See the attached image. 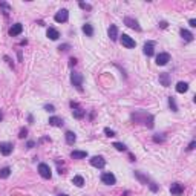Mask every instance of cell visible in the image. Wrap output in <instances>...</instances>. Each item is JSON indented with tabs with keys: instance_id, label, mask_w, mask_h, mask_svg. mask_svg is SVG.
Returning a JSON list of instances; mask_svg holds the SVG:
<instances>
[{
	"instance_id": "3957f363",
	"label": "cell",
	"mask_w": 196,
	"mask_h": 196,
	"mask_svg": "<svg viewBox=\"0 0 196 196\" xmlns=\"http://www.w3.org/2000/svg\"><path fill=\"white\" fill-rule=\"evenodd\" d=\"M71 107H72V113H74V117H75V118L80 120V118H83V117H84V113H86V112H84L77 103H74V101H72V103H71Z\"/></svg>"
},
{
	"instance_id": "e575fe53",
	"label": "cell",
	"mask_w": 196,
	"mask_h": 196,
	"mask_svg": "<svg viewBox=\"0 0 196 196\" xmlns=\"http://www.w3.org/2000/svg\"><path fill=\"white\" fill-rule=\"evenodd\" d=\"M66 48H69V46H67V45H63V46H60V49H62V51H66Z\"/></svg>"
},
{
	"instance_id": "7a4b0ae2",
	"label": "cell",
	"mask_w": 196,
	"mask_h": 196,
	"mask_svg": "<svg viewBox=\"0 0 196 196\" xmlns=\"http://www.w3.org/2000/svg\"><path fill=\"white\" fill-rule=\"evenodd\" d=\"M38 172H40V175H42L45 179H51V176H52L51 168H49L48 164H40L38 166Z\"/></svg>"
},
{
	"instance_id": "836d02e7",
	"label": "cell",
	"mask_w": 196,
	"mask_h": 196,
	"mask_svg": "<svg viewBox=\"0 0 196 196\" xmlns=\"http://www.w3.org/2000/svg\"><path fill=\"white\" fill-rule=\"evenodd\" d=\"M159 26H161V28H167V22H161Z\"/></svg>"
},
{
	"instance_id": "4316f807",
	"label": "cell",
	"mask_w": 196,
	"mask_h": 196,
	"mask_svg": "<svg viewBox=\"0 0 196 196\" xmlns=\"http://www.w3.org/2000/svg\"><path fill=\"white\" fill-rule=\"evenodd\" d=\"M104 133H106V137H115V132L110 130L109 127H106V129H104Z\"/></svg>"
},
{
	"instance_id": "4fadbf2b",
	"label": "cell",
	"mask_w": 196,
	"mask_h": 196,
	"mask_svg": "<svg viewBox=\"0 0 196 196\" xmlns=\"http://www.w3.org/2000/svg\"><path fill=\"white\" fill-rule=\"evenodd\" d=\"M107 34H109V37H110V40H117L118 38V28L115 25H110L109 26V31H107Z\"/></svg>"
},
{
	"instance_id": "f1b7e54d",
	"label": "cell",
	"mask_w": 196,
	"mask_h": 196,
	"mask_svg": "<svg viewBox=\"0 0 196 196\" xmlns=\"http://www.w3.org/2000/svg\"><path fill=\"white\" fill-rule=\"evenodd\" d=\"M153 141H155V143H159V141H164V137H158V135H155V137H153Z\"/></svg>"
},
{
	"instance_id": "d590c367",
	"label": "cell",
	"mask_w": 196,
	"mask_h": 196,
	"mask_svg": "<svg viewBox=\"0 0 196 196\" xmlns=\"http://www.w3.org/2000/svg\"><path fill=\"white\" fill-rule=\"evenodd\" d=\"M75 63H77V60H75V58H71V66H74Z\"/></svg>"
},
{
	"instance_id": "6da1fadb",
	"label": "cell",
	"mask_w": 196,
	"mask_h": 196,
	"mask_svg": "<svg viewBox=\"0 0 196 196\" xmlns=\"http://www.w3.org/2000/svg\"><path fill=\"white\" fill-rule=\"evenodd\" d=\"M71 81H72V84L77 87V89L81 92L83 91V77L80 75V74H77V72H72V75H71Z\"/></svg>"
},
{
	"instance_id": "603a6c76",
	"label": "cell",
	"mask_w": 196,
	"mask_h": 196,
	"mask_svg": "<svg viewBox=\"0 0 196 196\" xmlns=\"http://www.w3.org/2000/svg\"><path fill=\"white\" fill-rule=\"evenodd\" d=\"M9 173H11V168H9V167H5V168H2V170H0V178H2V179L8 178Z\"/></svg>"
},
{
	"instance_id": "7402d4cb",
	"label": "cell",
	"mask_w": 196,
	"mask_h": 196,
	"mask_svg": "<svg viewBox=\"0 0 196 196\" xmlns=\"http://www.w3.org/2000/svg\"><path fill=\"white\" fill-rule=\"evenodd\" d=\"M72 182H74L77 187H83V185H84V179H83L81 176H74Z\"/></svg>"
},
{
	"instance_id": "8fae6325",
	"label": "cell",
	"mask_w": 196,
	"mask_h": 196,
	"mask_svg": "<svg viewBox=\"0 0 196 196\" xmlns=\"http://www.w3.org/2000/svg\"><path fill=\"white\" fill-rule=\"evenodd\" d=\"M124 23L129 26V28L135 29V31H141V26L138 25V22H137V20H133V18H130V17H126L124 18Z\"/></svg>"
},
{
	"instance_id": "83f0119b",
	"label": "cell",
	"mask_w": 196,
	"mask_h": 196,
	"mask_svg": "<svg viewBox=\"0 0 196 196\" xmlns=\"http://www.w3.org/2000/svg\"><path fill=\"white\" fill-rule=\"evenodd\" d=\"M54 109H55V107H54L52 104H46L45 106V110H48V112H54Z\"/></svg>"
},
{
	"instance_id": "52a82bcc",
	"label": "cell",
	"mask_w": 196,
	"mask_h": 196,
	"mask_svg": "<svg viewBox=\"0 0 196 196\" xmlns=\"http://www.w3.org/2000/svg\"><path fill=\"white\" fill-rule=\"evenodd\" d=\"M91 164H92L93 167H97V168H103V167L106 166V161H104L103 156H92Z\"/></svg>"
},
{
	"instance_id": "f35d334b",
	"label": "cell",
	"mask_w": 196,
	"mask_h": 196,
	"mask_svg": "<svg viewBox=\"0 0 196 196\" xmlns=\"http://www.w3.org/2000/svg\"><path fill=\"white\" fill-rule=\"evenodd\" d=\"M58 196H67V195H58Z\"/></svg>"
},
{
	"instance_id": "5bb4252c",
	"label": "cell",
	"mask_w": 196,
	"mask_h": 196,
	"mask_svg": "<svg viewBox=\"0 0 196 196\" xmlns=\"http://www.w3.org/2000/svg\"><path fill=\"white\" fill-rule=\"evenodd\" d=\"M153 48H155V45L152 42H149V43L144 45V54H146L147 57H152L153 55Z\"/></svg>"
},
{
	"instance_id": "8d00e7d4",
	"label": "cell",
	"mask_w": 196,
	"mask_h": 196,
	"mask_svg": "<svg viewBox=\"0 0 196 196\" xmlns=\"http://www.w3.org/2000/svg\"><path fill=\"white\" fill-rule=\"evenodd\" d=\"M28 147H29V149L34 147V143H32V141H29V143H28Z\"/></svg>"
},
{
	"instance_id": "30bf717a",
	"label": "cell",
	"mask_w": 196,
	"mask_h": 196,
	"mask_svg": "<svg viewBox=\"0 0 196 196\" xmlns=\"http://www.w3.org/2000/svg\"><path fill=\"white\" fill-rule=\"evenodd\" d=\"M12 152V144L11 143H0V153L8 156V155Z\"/></svg>"
},
{
	"instance_id": "2e32d148",
	"label": "cell",
	"mask_w": 196,
	"mask_h": 196,
	"mask_svg": "<svg viewBox=\"0 0 196 196\" xmlns=\"http://www.w3.org/2000/svg\"><path fill=\"white\" fill-rule=\"evenodd\" d=\"M71 156H72L74 159H81V158H86V156H87V153H86V152H80V150H74V152L71 153Z\"/></svg>"
},
{
	"instance_id": "ba28073f",
	"label": "cell",
	"mask_w": 196,
	"mask_h": 196,
	"mask_svg": "<svg viewBox=\"0 0 196 196\" xmlns=\"http://www.w3.org/2000/svg\"><path fill=\"white\" fill-rule=\"evenodd\" d=\"M168 62H170V55H168V54H166V52L159 54V55L156 57V64H158V66H164V64H167Z\"/></svg>"
},
{
	"instance_id": "8992f818",
	"label": "cell",
	"mask_w": 196,
	"mask_h": 196,
	"mask_svg": "<svg viewBox=\"0 0 196 196\" xmlns=\"http://www.w3.org/2000/svg\"><path fill=\"white\" fill-rule=\"evenodd\" d=\"M170 192H172L173 196H179V195L184 193V185L179 184V182H175V184H172V187H170Z\"/></svg>"
},
{
	"instance_id": "9a60e30c",
	"label": "cell",
	"mask_w": 196,
	"mask_h": 196,
	"mask_svg": "<svg viewBox=\"0 0 196 196\" xmlns=\"http://www.w3.org/2000/svg\"><path fill=\"white\" fill-rule=\"evenodd\" d=\"M188 91V84L187 83H184V81H179L178 84H176V92H179V93H184V92H187Z\"/></svg>"
},
{
	"instance_id": "7c38bea8",
	"label": "cell",
	"mask_w": 196,
	"mask_h": 196,
	"mask_svg": "<svg viewBox=\"0 0 196 196\" xmlns=\"http://www.w3.org/2000/svg\"><path fill=\"white\" fill-rule=\"evenodd\" d=\"M23 31V26L20 25V23H16V25H12L11 26V29H9V35H12V37H16V35H18L20 32Z\"/></svg>"
},
{
	"instance_id": "74e56055",
	"label": "cell",
	"mask_w": 196,
	"mask_h": 196,
	"mask_svg": "<svg viewBox=\"0 0 196 196\" xmlns=\"http://www.w3.org/2000/svg\"><path fill=\"white\" fill-rule=\"evenodd\" d=\"M3 118V115H2V112H0V120H2Z\"/></svg>"
},
{
	"instance_id": "cb8c5ba5",
	"label": "cell",
	"mask_w": 196,
	"mask_h": 196,
	"mask_svg": "<svg viewBox=\"0 0 196 196\" xmlns=\"http://www.w3.org/2000/svg\"><path fill=\"white\" fill-rule=\"evenodd\" d=\"M159 81L163 83V86H168V74H161L159 75Z\"/></svg>"
},
{
	"instance_id": "d6986e66",
	"label": "cell",
	"mask_w": 196,
	"mask_h": 196,
	"mask_svg": "<svg viewBox=\"0 0 196 196\" xmlns=\"http://www.w3.org/2000/svg\"><path fill=\"white\" fill-rule=\"evenodd\" d=\"M66 141H67V144H74L77 141L75 133H74V132H66Z\"/></svg>"
},
{
	"instance_id": "d6a6232c",
	"label": "cell",
	"mask_w": 196,
	"mask_h": 196,
	"mask_svg": "<svg viewBox=\"0 0 196 196\" xmlns=\"http://www.w3.org/2000/svg\"><path fill=\"white\" fill-rule=\"evenodd\" d=\"M195 141H192V143H190V146H188V150H192V149H195Z\"/></svg>"
},
{
	"instance_id": "e0dca14e",
	"label": "cell",
	"mask_w": 196,
	"mask_h": 196,
	"mask_svg": "<svg viewBox=\"0 0 196 196\" xmlns=\"http://www.w3.org/2000/svg\"><path fill=\"white\" fill-rule=\"evenodd\" d=\"M181 37L185 40V42H192L193 40V35H192V32H188L187 29H181Z\"/></svg>"
},
{
	"instance_id": "277c9868",
	"label": "cell",
	"mask_w": 196,
	"mask_h": 196,
	"mask_svg": "<svg viewBox=\"0 0 196 196\" xmlns=\"http://www.w3.org/2000/svg\"><path fill=\"white\" fill-rule=\"evenodd\" d=\"M67 17H69V12H67V9H60L54 18H55L57 23H64L66 20H67Z\"/></svg>"
},
{
	"instance_id": "9c48e42d",
	"label": "cell",
	"mask_w": 196,
	"mask_h": 196,
	"mask_svg": "<svg viewBox=\"0 0 196 196\" xmlns=\"http://www.w3.org/2000/svg\"><path fill=\"white\" fill-rule=\"evenodd\" d=\"M101 181H103L104 184H107V185H112V184L117 182V179H115V176L112 173H103L101 175Z\"/></svg>"
},
{
	"instance_id": "ffe728a7",
	"label": "cell",
	"mask_w": 196,
	"mask_h": 196,
	"mask_svg": "<svg viewBox=\"0 0 196 196\" xmlns=\"http://www.w3.org/2000/svg\"><path fill=\"white\" fill-rule=\"evenodd\" d=\"M83 32L86 34V35H89V37H92L93 35V28H92V25H83Z\"/></svg>"
},
{
	"instance_id": "5b68a950",
	"label": "cell",
	"mask_w": 196,
	"mask_h": 196,
	"mask_svg": "<svg viewBox=\"0 0 196 196\" xmlns=\"http://www.w3.org/2000/svg\"><path fill=\"white\" fill-rule=\"evenodd\" d=\"M121 43H123V46H126V48H135V40L132 38V37H129L127 35V34H123V35H121Z\"/></svg>"
},
{
	"instance_id": "484cf974",
	"label": "cell",
	"mask_w": 196,
	"mask_h": 196,
	"mask_svg": "<svg viewBox=\"0 0 196 196\" xmlns=\"http://www.w3.org/2000/svg\"><path fill=\"white\" fill-rule=\"evenodd\" d=\"M113 147L117 149V150H120V152H124L126 150V146L121 144V143H113Z\"/></svg>"
},
{
	"instance_id": "ac0fdd59",
	"label": "cell",
	"mask_w": 196,
	"mask_h": 196,
	"mask_svg": "<svg viewBox=\"0 0 196 196\" xmlns=\"http://www.w3.org/2000/svg\"><path fill=\"white\" fill-rule=\"evenodd\" d=\"M46 34H48V37H49L51 40H57V38L60 37L58 31H55L54 28H49V29H48V32H46Z\"/></svg>"
},
{
	"instance_id": "1f68e13d",
	"label": "cell",
	"mask_w": 196,
	"mask_h": 196,
	"mask_svg": "<svg viewBox=\"0 0 196 196\" xmlns=\"http://www.w3.org/2000/svg\"><path fill=\"white\" fill-rule=\"evenodd\" d=\"M81 8H86V9H91V5H86V3H80Z\"/></svg>"
},
{
	"instance_id": "d4e9b609",
	"label": "cell",
	"mask_w": 196,
	"mask_h": 196,
	"mask_svg": "<svg viewBox=\"0 0 196 196\" xmlns=\"http://www.w3.org/2000/svg\"><path fill=\"white\" fill-rule=\"evenodd\" d=\"M168 106H170V109L173 112H178V106H176V103H175V98L173 97H168Z\"/></svg>"
},
{
	"instance_id": "44dd1931",
	"label": "cell",
	"mask_w": 196,
	"mask_h": 196,
	"mask_svg": "<svg viewBox=\"0 0 196 196\" xmlns=\"http://www.w3.org/2000/svg\"><path fill=\"white\" fill-rule=\"evenodd\" d=\"M49 124H51V126H62L63 121L60 120V118H57V117H51V118H49Z\"/></svg>"
},
{
	"instance_id": "4dcf8cb0",
	"label": "cell",
	"mask_w": 196,
	"mask_h": 196,
	"mask_svg": "<svg viewBox=\"0 0 196 196\" xmlns=\"http://www.w3.org/2000/svg\"><path fill=\"white\" fill-rule=\"evenodd\" d=\"M188 23H190V26H192V28H196V20H195V18H192Z\"/></svg>"
},
{
	"instance_id": "f546056e",
	"label": "cell",
	"mask_w": 196,
	"mask_h": 196,
	"mask_svg": "<svg viewBox=\"0 0 196 196\" xmlns=\"http://www.w3.org/2000/svg\"><path fill=\"white\" fill-rule=\"evenodd\" d=\"M26 133H28V130H26V129H22V130H20L18 138H25V137H26Z\"/></svg>"
}]
</instances>
